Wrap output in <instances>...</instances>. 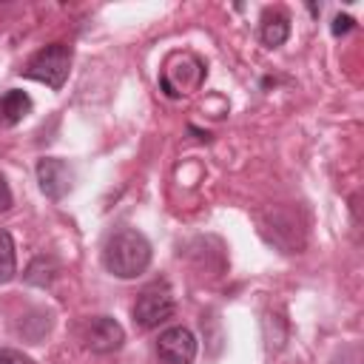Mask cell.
Masks as SVG:
<instances>
[{
    "label": "cell",
    "instance_id": "obj_1",
    "mask_svg": "<svg viewBox=\"0 0 364 364\" xmlns=\"http://www.w3.org/2000/svg\"><path fill=\"white\" fill-rule=\"evenodd\" d=\"M102 264L117 279H136L151 264V242L139 230L122 228L108 236L102 247Z\"/></svg>",
    "mask_w": 364,
    "mask_h": 364
},
{
    "label": "cell",
    "instance_id": "obj_2",
    "mask_svg": "<svg viewBox=\"0 0 364 364\" xmlns=\"http://www.w3.org/2000/svg\"><path fill=\"white\" fill-rule=\"evenodd\" d=\"M68 71H71V48L65 43H51L46 48H40L23 68V77L28 80H37V82H46L48 88L60 91L68 80Z\"/></svg>",
    "mask_w": 364,
    "mask_h": 364
},
{
    "label": "cell",
    "instance_id": "obj_3",
    "mask_svg": "<svg viewBox=\"0 0 364 364\" xmlns=\"http://www.w3.org/2000/svg\"><path fill=\"white\" fill-rule=\"evenodd\" d=\"M176 304H173V293L165 282H154L148 284L139 296H136V304H134V321L136 327L142 330H154L159 327L162 321H168L173 316Z\"/></svg>",
    "mask_w": 364,
    "mask_h": 364
},
{
    "label": "cell",
    "instance_id": "obj_4",
    "mask_svg": "<svg viewBox=\"0 0 364 364\" xmlns=\"http://www.w3.org/2000/svg\"><path fill=\"white\" fill-rule=\"evenodd\" d=\"M162 364H191L196 358V338L188 327H168L156 341Z\"/></svg>",
    "mask_w": 364,
    "mask_h": 364
},
{
    "label": "cell",
    "instance_id": "obj_5",
    "mask_svg": "<svg viewBox=\"0 0 364 364\" xmlns=\"http://www.w3.org/2000/svg\"><path fill=\"white\" fill-rule=\"evenodd\" d=\"M71 179H74V173H71L65 159L43 156L37 162V182H40V191L48 199H63L71 191Z\"/></svg>",
    "mask_w": 364,
    "mask_h": 364
},
{
    "label": "cell",
    "instance_id": "obj_6",
    "mask_svg": "<svg viewBox=\"0 0 364 364\" xmlns=\"http://www.w3.org/2000/svg\"><path fill=\"white\" fill-rule=\"evenodd\" d=\"M122 344H125V330H122V324H119L117 318H111V316H97V318L88 324V330H85V347H88L91 353H100V355L117 353Z\"/></svg>",
    "mask_w": 364,
    "mask_h": 364
},
{
    "label": "cell",
    "instance_id": "obj_7",
    "mask_svg": "<svg viewBox=\"0 0 364 364\" xmlns=\"http://www.w3.org/2000/svg\"><path fill=\"white\" fill-rule=\"evenodd\" d=\"M31 114V97L20 88H9L3 97H0V125L11 128L17 122H23L26 117Z\"/></svg>",
    "mask_w": 364,
    "mask_h": 364
},
{
    "label": "cell",
    "instance_id": "obj_8",
    "mask_svg": "<svg viewBox=\"0 0 364 364\" xmlns=\"http://www.w3.org/2000/svg\"><path fill=\"white\" fill-rule=\"evenodd\" d=\"M259 37H262V43L267 48L282 46L290 37V20H287V14H282V11H264L262 26H259Z\"/></svg>",
    "mask_w": 364,
    "mask_h": 364
},
{
    "label": "cell",
    "instance_id": "obj_9",
    "mask_svg": "<svg viewBox=\"0 0 364 364\" xmlns=\"http://www.w3.org/2000/svg\"><path fill=\"white\" fill-rule=\"evenodd\" d=\"M17 276V253H14V239L9 230L0 228V284H9Z\"/></svg>",
    "mask_w": 364,
    "mask_h": 364
},
{
    "label": "cell",
    "instance_id": "obj_10",
    "mask_svg": "<svg viewBox=\"0 0 364 364\" xmlns=\"http://www.w3.org/2000/svg\"><path fill=\"white\" fill-rule=\"evenodd\" d=\"M54 273H57V264L51 259H46V256H37L28 264V270H26V282L28 284H37V287H46V284H51Z\"/></svg>",
    "mask_w": 364,
    "mask_h": 364
},
{
    "label": "cell",
    "instance_id": "obj_11",
    "mask_svg": "<svg viewBox=\"0 0 364 364\" xmlns=\"http://www.w3.org/2000/svg\"><path fill=\"white\" fill-rule=\"evenodd\" d=\"M353 26H355V20H353L350 14H336V17H333V26H330V28H333V34H336V37H341V34L353 31Z\"/></svg>",
    "mask_w": 364,
    "mask_h": 364
},
{
    "label": "cell",
    "instance_id": "obj_12",
    "mask_svg": "<svg viewBox=\"0 0 364 364\" xmlns=\"http://www.w3.org/2000/svg\"><path fill=\"white\" fill-rule=\"evenodd\" d=\"M0 364H34L28 355H23L20 350H9V347H3L0 350Z\"/></svg>",
    "mask_w": 364,
    "mask_h": 364
},
{
    "label": "cell",
    "instance_id": "obj_13",
    "mask_svg": "<svg viewBox=\"0 0 364 364\" xmlns=\"http://www.w3.org/2000/svg\"><path fill=\"white\" fill-rule=\"evenodd\" d=\"M9 208H11V188H9V182L0 173V213H6Z\"/></svg>",
    "mask_w": 364,
    "mask_h": 364
}]
</instances>
